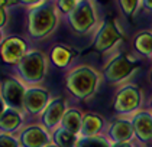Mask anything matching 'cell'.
<instances>
[{
    "instance_id": "obj_7",
    "label": "cell",
    "mask_w": 152,
    "mask_h": 147,
    "mask_svg": "<svg viewBox=\"0 0 152 147\" xmlns=\"http://www.w3.org/2000/svg\"><path fill=\"white\" fill-rule=\"evenodd\" d=\"M25 92H26L25 84L15 77H6L0 82V95L3 101L6 102L7 108H13L23 113Z\"/></svg>"
},
{
    "instance_id": "obj_34",
    "label": "cell",
    "mask_w": 152,
    "mask_h": 147,
    "mask_svg": "<svg viewBox=\"0 0 152 147\" xmlns=\"http://www.w3.org/2000/svg\"><path fill=\"white\" fill-rule=\"evenodd\" d=\"M151 58H152V56H151Z\"/></svg>"
},
{
    "instance_id": "obj_26",
    "label": "cell",
    "mask_w": 152,
    "mask_h": 147,
    "mask_svg": "<svg viewBox=\"0 0 152 147\" xmlns=\"http://www.w3.org/2000/svg\"><path fill=\"white\" fill-rule=\"evenodd\" d=\"M7 25V12L4 6H0V29H3Z\"/></svg>"
},
{
    "instance_id": "obj_20",
    "label": "cell",
    "mask_w": 152,
    "mask_h": 147,
    "mask_svg": "<svg viewBox=\"0 0 152 147\" xmlns=\"http://www.w3.org/2000/svg\"><path fill=\"white\" fill-rule=\"evenodd\" d=\"M78 137L77 134L68 131L64 127H59L54 131V143L58 147H77L78 143Z\"/></svg>"
},
{
    "instance_id": "obj_13",
    "label": "cell",
    "mask_w": 152,
    "mask_h": 147,
    "mask_svg": "<svg viewBox=\"0 0 152 147\" xmlns=\"http://www.w3.org/2000/svg\"><path fill=\"white\" fill-rule=\"evenodd\" d=\"M133 131L138 136L139 140L142 141H148L152 138V115L146 111L138 113L133 117Z\"/></svg>"
},
{
    "instance_id": "obj_15",
    "label": "cell",
    "mask_w": 152,
    "mask_h": 147,
    "mask_svg": "<svg viewBox=\"0 0 152 147\" xmlns=\"http://www.w3.org/2000/svg\"><path fill=\"white\" fill-rule=\"evenodd\" d=\"M103 128V118L97 114L88 113L83 115V123L81 130H80V136L81 137H93L97 136L99 131Z\"/></svg>"
},
{
    "instance_id": "obj_8",
    "label": "cell",
    "mask_w": 152,
    "mask_h": 147,
    "mask_svg": "<svg viewBox=\"0 0 152 147\" xmlns=\"http://www.w3.org/2000/svg\"><path fill=\"white\" fill-rule=\"evenodd\" d=\"M26 41L19 36H9L3 41L0 46V59L7 65H18L22 58L28 54Z\"/></svg>"
},
{
    "instance_id": "obj_33",
    "label": "cell",
    "mask_w": 152,
    "mask_h": 147,
    "mask_svg": "<svg viewBox=\"0 0 152 147\" xmlns=\"http://www.w3.org/2000/svg\"><path fill=\"white\" fill-rule=\"evenodd\" d=\"M149 78H151V82H152V69H151V72H149Z\"/></svg>"
},
{
    "instance_id": "obj_30",
    "label": "cell",
    "mask_w": 152,
    "mask_h": 147,
    "mask_svg": "<svg viewBox=\"0 0 152 147\" xmlns=\"http://www.w3.org/2000/svg\"><path fill=\"white\" fill-rule=\"evenodd\" d=\"M7 4H10V0H0V6H7Z\"/></svg>"
},
{
    "instance_id": "obj_32",
    "label": "cell",
    "mask_w": 152,
    "mask_h": 147,
    "mask_svg": "<svg viewBox=\"0 0 152 147\" xmlns=\"http://www.w3.org/2000/svg\"><path fill=\"white\" fill-rule=\"evenodd\" d=\"M47 147H58V146H57V144H55V143H49V144H48Z\"/></svg>"
},
{
    "instance_id": "obj_6",
    "label": "cell",
    "mask_w": 152,
    "mask_h": 147,
    "mask_svg": "<svg viewBox=\"0 0 152 147\" xmlns=\"http://www.w3.org/2000/svg\"><path fill=\"white\" fill-rule=\"evenodd\" d=\"M122 39L123 33L119 29L117 23L115 20H106L99 26V29L94 33L93 49L99 54H104L112 48H115Z\"/></svg>"
},
{
    "instance_id": "obj_24",
    "label": "cell",
    "mask_w": 152,
    "mask_h": 147,
    "mask_svg": "<svg viewBox=\"0 0 152 147\" xmlns=\"http://www.w3.org/2000/svg\"><path fill=\"white\" fill-rule=\"evenodd\" d=\"M0 147H19V141L7 133L0 134Z\"/></svg>"
},
{
    "instance_id": "obj_10",
    "label": "cell",
    "mask_w": 152,
    "mask_h": 147,
    "mask_svg": "<svg viewBox=\"0 0 152 147\" xmlns=\"http://www.w3.org/2000/svg\"><path fill=\"white\" fill-rule=\"evenodd\" d=\"M49 101H51L49 100V92L45 88L29 87V88H26V92H25V111H28L29 114H34V115L44 113V110L47 108Z\"/></svg>"
},
{
    "instance_id": "obj_28",
    "label": "cell",
    "mask_w": 152,
    "mask_h": 147,
    "mask_svg": "<svg viewBox=\"0 0 152 147\" xmlns=\"http://www.w3.org/2000/svg\"><path fill=\"white\" fill-rule=\"evenodd\" d=\"M6 111V102L3 101V98H1V95H0V117L4 114Z\"/></svg>"
},
{
    "instance_id": "obj_1",
    "label": "cell",
    "mask_w": 152,
    "mask_h": 147,
    "mask_svg": "<svg viewBox=\"0 0 152 147\" xmlns=\"http://www.w3.org/2000/svg\"><path fill=\"white\" fill-rule=\"evenodd\" d=\"M58 26V7L52 1H44L28 10V35L42 41Z\"/></svg>"
},
{
    "instance_id": "obj_25",
    "label": "cell",
    "mask_w": 152,
    "mask_h": 147,
    "mask_svg": "<svg viewBox=\"0 0 152 147\" xmlns=\"http://www.w3.org/2000/svg\"><path fill=\"white\" fill-rule=\"evenodd\" d=\"M44 3V0H10V4H25V6H38Z\"/></svg>"
},
{
    "instance_id": "obj_18",
    "label": "cell",
    "mask_w": 152,
    "mask_h": 147,
    "mask_svg": "<svg viewBox=\"0 0 152 147\" xmlns=\"http://www.w3.org/2000/svg\"><path fill=\"white\" fill-rule=\"evenodd\" d=\"M133 48L142 56H152V30H142L136 35Z\"/></svg>"
},
{
    "instance_id": "obj_11",
    "label": "cell",
    "mask_w": 152,
    "mask_h": 147,
    "mask_svg": "<svg viewBox=\"0 0 152 147\" xmlns=\"http://www.w3.org/2000/svg\"><path fill=\"white\" fill-rule=\"evenodd\" d=\"M65 100L64 98H54L51 100L47 108L42 113V123L48 130H57L58 124L62 123V118L65 115Z\"/></svg>"
},
{
    "instance_id": "obj_21",
    "label": "cell",
    "mask_w": 152,
    "mask_h": 147,
    "mask_svg": "<svg viewBox=\"0 0 152 147\" xmlns=\"http://www.w3.org/2000/svg\"><path fill=\"white\" fill-rule=\"evenodd\" d=\"M77 147H112L109 141L102 136L93 137H81L77 143Z\"/></svg>"
},
{
    "instance_id": "obj_14",
    "label": "cell",
    "mask_w": 152,
    "mask_h": 147,
    "mask_svg": "<svg viewBox=\"0 0 152 147\" xmlns=\"http://www.w3.org/2000/svg\"><path fill=\"white\" fill-rule=\"evenodd\" d=\"M133 125L126 120H117L113 121L109 127V137L115 143H125L129 141L133 136Z\"/></svg>"
},
{
    "instance_id": "obj_22",
    "label": "cell",
    "mask_w": 152,
    "mask_h": 147,
    "mask_svg": "<svg viewBox=\"0 0 152 147\" xmlns=\"http://www.w3.org/2000/svg\"><path fill=\"white\" fill-rule=\"evenodd\" d=\"M117 1L120 10L126 17H133V14L138 12L140 4V0H117Z\"/></svg>"
},
{
    "instance_id": "obj_16",
    "label": "cell",
    "mask_w": 152,
    "mask_h": 147,
    "mask_svg": "<svg viewBox=\"0 0 152 147\" xmlns=\"http://www.w3.org/2000/svg\"><path fill=\"white\" fill-rule=\"evenodd\" d=\"M22 124V113L13 108H7L4 114L0 117V130L4 133H12L19 128Z\"/></svg>"
},
{
    "instance_id": "obj_29",
    "label": "cell",
    "mask_w": 152,
    "mask_h": 147,
    "mask_svg": "<svg viewBox=\"0 0 152 147\" xmlns=\"http://www.w3.org/2000/svg\"><path fill=\"white\" fill-rule=\"evenodd\" d=\"M112 147H133L129 141H125V143H115Z\"/></svg>"
},
{
    "instance_id": "obj_2",
    "label": "cell",
    "mask_w": 152,
    "mask_h": 147,
    "mask_svg": "<svg viewBox=\"0 0 152 147\" xmlns=\"http://www.w3.org/2000/svg\"><path fill=\"white\" fill-rule=\"evenodd\" d=\"M100 74L90 65H78L65 75V87L78 100H87L99 88Z\"/></svg>"
},
{
    "instance_id": "obj_31",
    "label": "cell",
    "mask_w": 152,
    "mask_h": 147,
    "mask_svg": "<svg viewBox=\"0 0 152 147\" xmlns=\"http://www.w3.org/2000/svg\"><path fill=\"white\" fill-rule=\"evenodd\" d=\"M3 29H0V46H1V43H3Z\"/></svg>"
},
{
    "instance_id": "obj_4",
    "label": "cell",
    "mask_w": 152,
    "mask_h": 147,
    "mask_svg": "<svg viewBox=\"0 0 152 147\" xmlns=\"http://www.w3.org/2000/svg\"><path fill=\"white\" fill-rule=\"evenodd\" d=\"M71 29L75 33L84 35L93 30L99 22L94 0H80L75 9L67 16Z\"/></svg>"
},
{
    "instance_id": "obj_19",
    "label": "cell",
    "mask_w": 152,
    "mask_h": 147,
    "mask_svg": "<svg viewBox=\"0 0 152 147\" xmlns=\"http://www.w3.org/2000/svg\"><path fill=\"white\" fill-rule=\"evenodd\" d=\"M81 123H83V114L77 110V108H70L65 111V115L62 118L61 127L67 128L68 131L80 136V130H81Z\"/></svg>"
},
{
    "instance_id": "obj_17",
    "label": "cell",
    "mask_w": 152,
    "mask_h": 147,
    "mask_svg": "<svg viewBox=\"0 0 152 147\" xmlns=\"http://www.w3.org/2000/svg\"><path fill=\"white\" fill-rule=\"evenodd\" d=\"M72 58H74L72 51L64 45H55L51 49V52H49L51 62H52L55 67H58V68L68 67L71 64V61H72Z\"/></svg>"
},
{
    "instance_id": "obj_12",
    "label": "cell",
    "mask_w": 152,
    "mask_h": 147,
    "mask_svg": "<svg viewBox=\"0 0 152 147\" xmlns=\"http://www.w3.org/2000/svg\"><path fill=\"white\" fill-rule=\"evenodd\" d=\"M51 137L41 125H31L19 134V143L22 147H47Z\"/></svg>"
},
{
    "instance_id": "obj_3",
    "label": "cell",
    "mask_w": 152,
    "mask_h": 147,
    "mask_svg": "<svg viewBox=\"0 0 152 147\" xmlns=\"http://www.w3.org/2000/svg\"><path fill=\"white\" fill-rule=\"evenodd\" d=\"M16 71L25 85L38 87V84H41L47 77L48 56L38 49L29 51L16 65Z\"/></svg>"
},
{
    "instance_id": "obj_27",
    "label": "cell",
    "mask_w": 152,
    "mask_h": 147,
    "mask_svg": "<svg viewBox=\"0 0 152 147\" xmlns=\"http://www.w3.org/2000/svg\"><path fill=\"white\" fill-rule=\"evenodd\" d=\"M140 4L143 6L145 10L152 12V0H140Z\"/></svg>"
},
{
    "instance_id": "obj_9",
    "label": "cell",
    "mask_w": 152,
    "mask_h": 147,
    "mask_svg": "<svg viewBox=\"0 0 152 147\" xmlns=\"http://www.w3.org/2000/svg\"><path fill=\"white\" fill-rule=\"evenodd\" d=\"M140 91L136 85H125L123 88H120L119 92L115 97L113 101V108L116 113L126 114L135 111L140 105Z\"/></svg>"
},
{
    "instance_id": "obj_5",
    "label": "cell",
    "mask_w": 152,
    "mask_h": 147,
    "mask_svg": "<svg viewBox=\"0 0 152 147\" xmlns=\"http://www.w3.org/2000/svg\"><path fill=\"white\" fill-rule=\"evenodd\" d=\"M138 59L126 54H117L109 59L103 68V78L110 84H119L128 79L138 68Z\"/></svg>"
},
{
    "instance_id": "obj_23",
    "label": "cell",
    "mask_w": 152,
    "mask_h": 147,
    "mask_svg": "<svg viewBox=\"0 0 152 147\" xmlns=\"http://www.w3.org/2000/svg\"><path fill=\"white\" fill-rule=\"evenodd\" d=\"M78 1L80 0H57L55 4H57V7H58V10L61 13H64V14L68 16L71 12L75 9V6H77Z\"/></svg>"
}]
</instances>
